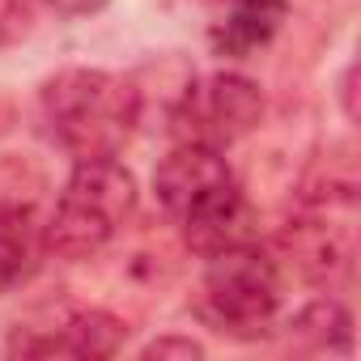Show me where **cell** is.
Instances as JSON below:
<instances>
[{
  "mask_svg": "<svg viewBox=\"0 0 361 361\" xmlns=\"http://www.w3.org/2000/svg\"><path fill=\"white\" fill-rule=\"evenodd\" d=\"M264 115V94L255 90V81L238 77V73H221L213 81H204L200 90L192 85L183 94L174 123L183 132V140H200V145H234L238 136H247Z\"/></svg>",
  "mask_w": 361,
  "mask_h": 361,
  "instance_id": "cell-5",
  "label": "cell"
},
{
  "mask_svg": "<svg viewBox=\"0 0 361 361\" xmlns=\"http://www.w3.org/2000/svg\"><path fill=\"white\" fill-rule=\"evenodd\" d=\"M128 327L106 314V310H77L68 314L51 336H13L9 353L13 357H47V353H64V357H111L119 344H123Z\"/></svg>",
  "mask_w": 361,
  "mask_h": 361,
  "instance_id": "cell-7",
  "label": "cell"
},
{
  "mask_svg": "<svg viewBox=\"0 0 361 361\" xmlns=\"http://www.w3.org/2000/svg\"><path fill=\"white\" fill-rule=\"evenodd\" d=\"M153 192L161 209L183 226V238L200 255H221L230 247L251 243V209L234 188V174L221 149L183 140L153 174Z\"/></svg>",
  "mask_w": 361,
  "mask_h": 361,
  "instance_id": "cell-1",
  "label": "cell"
},
{
  "mask_svg": "<svg viewBox=\"0 0 361 361\" xmlns=\"http://www.w3.org/2000/svg\"><path fill=\"white\" fill-rule=\"evenodd\" d=\"M276 302H281V276L259 247L243 243L221 255H209L204 310L221 331H238V336L264 331Z\"/></svg>",
  "mask_w": 361,
  "mask_h": 361,
  "instance_id": "cell-4",
  "label": "cell"
},
{
  "mask_svg": "<svg viewBox=\"0 0 361 361\" xmlns=\"http://www.w3.org/2000/svg\"><path fill=\"white\" fill-rule=\"evenodd\" d=\"M289 0H226V18L213 26V47L221 56H251L259 51L285 22Z\"/></svg>",
  "mask_w": 361,
  "mask_h": 361,
  "instance_id": "cell-8",
  "label": "cell"
},
{
  "mask_svg": "<svg viewBox=\"0 0 361 361\" xmlns=\"http://www.w3.org/2000/svg\"><path fill=\"white\" fill-rule=\"evenodd\" d=\"M39 247L43 243H39V226L30 209L0 204V293H9L13 285H22L35 272Z\"/></svg>",
  "mask_w": 361,
  "mask_h": 361,
  "instance_id": "cell-9",
  "label": "cell"
},
{
  "mask_svg": "<svg viewBox=\"0 0 361 361\" xmlns=\"http://www.w3.org/2000/svg\"><path fill=\"white\" fill-rule=\"evenodd\" d=\"M47 9H56V13H64V18H85V13H98L106 0H43Z\"/></svg>",
  "mask_w": 361,
  "mask_h": 361,
  "instance_id": "cell-12",
  "label": "cell"
},
{
  "mask_svg": "<svg viewBox=\"0 0 361 361\" xmlns=\"http://www.w3.org/2000/svg\"><path fill=\"white\" fill-rule=\"evenodd\" d=\"M285 247L293 251L298 268L310 281L344 276L348 264H353V196H344L336 213H331V196H327V209L306 213L302 221H293L285 230Z\"/></svg>",
  "mask_w": 361,
  "mask_h": 361,
  "instance_id": "cell-6",
  "label": "cell"
},
{
  "mask_svg": "<svg viewBox=\"0 0 361 361\" xmlns=\"http://www.w3.org/2000/svg\"><path fill=\"white\" fill-rule=\"evenodd\" d=\"M136 209V178L115 157H81L47 226V247L64 259L98 255Z\"/></svg>",
  "mask_w": 361,
  "mask_h": 361,
  "instance_id": "cell-3",
  "label": "cell"
},
{
  "mask_svg": "<svg viewBox=\"0 0 361 361\" xmlns=\"http://www.w3.org/2000/svg\"><path fill=\"white\" fill-rule=\"evenodd\" d=\"M293 327H302L306 336H314L319 344H340V348H348V310L344 306H336V302H314V306H306L302 314H298V323Z\"/></svg>",
  "mask_w": 361,
  "mask_h": 361,
  "instance_id": "cell-10",
  "label": "cell"
},
{
  "mask_svg": "<svg viewBox=\"0 0 361 361\" xmlns=\"http://www.w3.org/2000/svg\"><path fill=\"white\" fill-rule=\"evenodd\" d=\"M140 115V98L128 81L102 68H68L43 85V119L51 136L81 157H115Z\"/></svg>",
  "mask_w": 361,
  "mask_h": 361,
  "instance_id": "cell-2",
  "label": "cell"
},
{
  "mask_svg": "<svg viewBox=\"0 0 361 361\" xmlns=\"http://www.w3.org/2000/svg\"><path fill=\"white\" fill-rule=\"evenodd\" d=\"M204 348L188 336H161L153 344H145V357H200Z\"/></svg>",
  "mask_w": 361,
  "mask_h": 361,
  "instance_id": "cell-11",
  "label": "cell"
}]
</instances>
